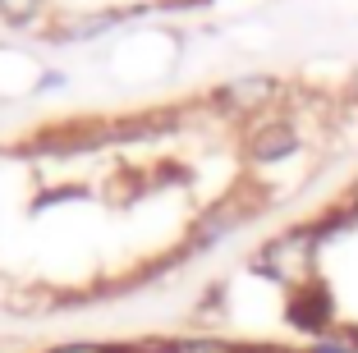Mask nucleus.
<instances>
[{
    "label": "nucleus",
    "instance_id": "f257e3e1",
    "mask_svg": "<svg viewBox=\"0 0 358 353\" xmlns=\"http://www.w3.org/2000/svg\"><path fill=\"white\" fill-rule=\"evenodd\" d=\"M308 261H313V234H285L280 243H271V248L257 257V266H266L271 275H280V280H294Z\"/></svg>",
    "mask_w": 358,
    "mask_h": 353
},
{
    "label": "nucleus",
    "instance_id": "f03ea898",
    "mask_svg": "<svg viewBox=\"0 0 358 353\" xmlns=\"http://www.w3.org/2000/svg\"><path fill=\"white\" fill-rule=\"evenodd\" d=\"M294 147H299V138H294V129H285V124L262 129V134L253 138V156L257 161H280V156H289Z\"/></svg>",
    "mask_w": 358,
    "mask_h": 353
},
{
    "label": "nucleus",
    "instance_id": "7ed1b4c3",
    "mask_svg": "<svg viewBox=\"0 0 358 353\" xmlns=\"http://www.w3.org/2000/svg\"><path fill=\"white\" fill-rule=\"evenodd\" d=\"M266 96H271V83L266 78H243V83H230L221 92L225 106H234V110H253V106H262Z\"/></svg>",
    "mask_w": 358,
    "mask_h": 353
},
{
    "label": "nucleus",
    "instance_id": "20e7f679",
    "mask_svg": "<svg viewBox=\"0 0 358 353\" xmlns=\"http://www.w3.org/2000/svg\"><path fill=\"white\" fill-rule=\"evenodd\" d=\"M37 10H42V0H0V14L14 23H28Z\"/></svg>",
    "mask_w": 358,
    "mask_h": 353
},
{
    "label": "nucleus",
    "instance_id": "39448f33",
    "mask_svg": "<svg viewBox=\"0 0 358 353\" xmlns=\"http://www.w3.org/2000/svg\"><path fill=\"white\" fill-rule=\"evenodd\" d=\"M179 353H234L230 344H216V340H198V344H184Z\"/></svg>",
    "mask_w": 358,
    "mask_h": 353
},
{
    "label": "nucleus",
    "instance_id": "423d86ee",
    "mask_svg": "<svg viewBox=\"0 0 358 353\" xmlns=\"http://www.w3.org/2000/svg\"><path fill=\"white\" fill-rule=\"evenodd\" d=\"M51 353H115V349H101V344H64V349H51Z\"/></svg>",
    "mask_w": 358,
    "mask_h": 353
},
{
    "label": "nucleus",
    "instance_id": "0eeeda50",
    "mask_svg": "<svg viewBox=\"0 0 358 353\" xmlns=\"http://www.w3.org/2000/svg\"><path fill=\"white\" fill-rule=\"evenodd\" d=\"M257 353H280V349H257Z\"/></svg>",
    "mask_w": 358,
    "mask_h": 353
}]
</instances>
